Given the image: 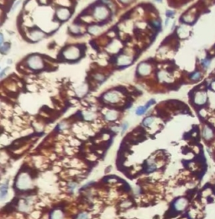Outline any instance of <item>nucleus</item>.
Listing matches in <instances>:
<instances>
[{"label": "nucleus", "instance_id": "f257e3e1", "mask_svg": "<svg viewBox=\"0 0 215 219\" xmlns=\"http://www.w3.org/2000/svg\"><path fill=\"white\" fill-rule=\"evenodd\" d=\"M31 179L29 175L25 173H23L19 175L16 181V186L19 190H28L31 187Z\"/></svg>", "mask_w": 215, "mask_h": 219}, {"label": "nucleus", "instance_id": "4468645a", "mask_svg": "<svg viewBox=\"0 0 215 219\" xmlns=\"http://www.w3.org/2000/svg\"><path fill=\"white\" fill-rule=\"evenodd\" d=\"M45 36V34L42 31H33L30 34V38H31L32 40H34L35 41H39V40H40V39H42V38Z\"/></svg>", "mask_w": 215, "mask_h": 219}, {"label": "nucleus", "instance_id": "6e6552de", "mask_svg": "<svg viewBox=\"0 0 215 219\" xmlns=\"http://www.w3.org/2000/svg\"><path fill=\"white\" fill-rule=\"evenodd\" d=\"M207 101V94L204 91L197 92L194 96V103L197 106H202Z\"/></svg>", "mask_w": 215, "mask_h": 219}, {"label": "nucleus", "instance_id": "9d476101", "mask_svg": "<svg viewBox=\"0 0 215 219\" xmlns=\"http://www.w3.org/2000/svg\"><path fill=\"white\" fill-rule=\"evenodd\" d=\"M131 63H132V59L125 54H122L117 58V64L121 67L129 66V64H131Z\"/></svg>", "mask_w": 215, "mask_h": 219}, {"label": "nucleus", "instance_id": "c756f323", "mask_svg": "<svg viewBox=\"0 0 215 219\" xmlns=\"http://www.w3.org/2000/svg\"><path fill=\"white\" fill-rule=\"evenodd\" d=\"M67 126H66V124L65 123V122H62V123H60L59 125H58V128L60 129V130H63L65 128H66Z\"/></svg>", "mask_w": 215, "mask_h": 219}, {"label": "nucleus", "instance_id": "f3484780", "mask_svg": "<svg viewBox=\"0 0 215 219\" xmlns=\"http://www.w3.org/2000/svg\"><path fill=\"white\" fill-rule=\"evenodd\" d=\"M154 121H155V118L152 117V116L146 117V119H144V121H143L142 125L145 126H151L154 122Z\"/></svg>", "mask_w": 215, "mask_h": 219}, {"label": "nucleus", "instance_id": "c85d7f7f", "mask_svg": "<svg viewBox=\"0 0 215 219\" xmlns=\"http://www.w3.org/2000/svg\"><path fill=\"white\" fill-rule=\"evenodd\" d=\"M155 103H156V100H153V99H152V100H149V101H148V102L146 103V108L147 109V110H148V109H149L150 107L153 104H155Z\"/></svg>", "mask_w": 215, "mask_h": 219}, {"label": "nucleus", "instance_id": "39448f33", "mask_svg": "<svg viewBox=\"0 0 215 219\" xmlns=\"http://www.w3.org/2000/svg\"><path fill=\"white\" fill-rule=\"evenodd\" d=\"M188 201L186 198H179L176 200V201L173 204V208L175 209L176 212H182L187 207Z\"/></svg>", "mask_w": 215, "mask_h": 219}, {"label": "nucleus", "instance_id": "bb28decb", "mask_svg": "<svg viewBox=\"0 0 215 219\" xmlns=\"http://www.w3.org/2000/svg\"><path fill=\"white\" fill-rule=\"evenodd\" d=\"M76 183H74V182H71V183H70L69 185H68V189H69L71 191H73L76 188Z\"/></svg>", "mask_w": 215, "mask_h": 219}, {"label": "nucleus", "instance_id": "0eeeda50", "mask_svg": "<svg viewBox=\"0 0 215 219\" xmlns=\"http://www.w3.org/2000/svg\"><path fill=\"white\" fill-rule=\"evenodd\" d=\"M103 98L108 103H117L120 100V95L116 92L111 91V92H108L106 94H104Z\"/></svg>", "mask_w": 215, "mask_h": 219}, {"label": "nucleus", "instance_id": "6ab92c4d", "mask_svg": "<svg viewBox=\"0 0 215 219\" xmlns=\"http://www.w3.org/2000/svg\"><path fill=\"white\" fill-rule=\"evenodd\" d=\"M146 111H147V109L146 108V106H139L136 109L135 113H136L137 116H142V115H144L146 113Z\"/></svg>", "mask_w": 215, "mask_h": 219}, {"label": "nucleus", "instance_id": "7c9ffc66", "mask_svg": "<svg viewBox=\"0 0 215 219\" xmlns=\"http://www.w3.org/2000/svg\"><path fill=\"white\" fill-rule=\"evenodd\" d=\"M128 127H129V123L128 122H124L123 125L121 126V128H122V131H124L125 130L128 129Z\"/></svg>", "mask_w": 215, "mask_h": 219}, {"label": "nucleus", "instance_id": "20e7f679", "mask_svg": "<svg viewBox=\"0 0 215 219\" xmlns=\"http://www.w3.org/2000/svg\"><path fill=\"white\" fill-rule=\"evenodd\" d=\"M108 14V10L106 7L104 6H97L95 8L94 12H93V15L96 19H105L107 18Z\"/></svg>", "mask_w": 215, "mask_h": 219}, {"label": "nucleus", "instance_id": "cd10ccee", "mask_svg": "<svg viewBox=\"0 0 215 219\" xmlns=\"http://www.w3.org/2000/svg\"><path fill=\"white\" fill-rule=\"evenodd\" d=\"M153 25H154V27H155V28H156L157 30H160V29H161V22H160L159 20H155V21L153 22Z\"/></svg>", "mask_w": 215, "mask_h": 219}, {"label": "nucleus", "instance_id": "9b49d317", "mask_svg": "<svg viewBox=\"0 0 215 219\" xmlns=\"http://www.w3.org/2000/svg\"><path fill=\"white\" fill-rule=\"evenodd\" d=\"M151 65H149L148 63H140L139 65V67H138V69H137L138 73L141 76L148 75L151 73Z\"/></svg>", "mask_w": 215, "mask_h": 219}, {"label": "nucleus", "instance_id": "a211bd4d", "mask_svg": "<svg viewBox=\"0 0 215 219\" xmlns=\"http://www.w3.org/2000/svg\"><path fill=\"white\" fill-rule=\"evenodd\" d=\"M201 77H202V74H201L200 72H194V73H192L191 74V76H190L191 79L193 80V81H197V80H199V79L201 78Z\"/></svg>", "mask_w": 215, "mask_h": 219}, {"label": "nucleus", "instance_id": "1a4fd4ad", "mask_svg": "<svg viewBox=\"0 0 215 219\" xmlns=\"http://www.w3.org/2000/svg\"><path fill=\"white\" fill-rule=\"evenodd\" d=\"M70 16H71V13H70L69 9H67L66 8H61V9H57V17L60 20L65 21V20L69 19Z\"/></svg>", "mask_w": 215, "mask_h": 219}, {"label": "nucleus", "instance_id": "4be33fe9", "mask_svg": "<svg viewBox=\"0 0 215 219\" xmlns=\"http://www.w3.org/2000/svg\"><path fill=\"white\" fill-rule=\"evenodd\" d=\"M210 63H211V59L210 58H205V59L202 60V65L204 68H208L209 65H210Z\"/></svg>", "mask_w": 215, "mask_h": 219}, {"label": "nucleus", "instance_id": "dca6fc26", "mask_svg": "<svg viewBox=\"0 0 215 219\" xmlns=\"http://www.w3.org/2000/svg\"><path fill=\"white\" fill-rule=\"evenodd\" d=\"M76 94L77 95H79V96H82L83 94H86V92H87V86L86 85H81L79 88H77L76 90Z\"/></svg>", "mask_w": 215, "mask_h": 219}, {"label": "nucleus", "instance_id": "473e14b6", "mask_svg": "<svg viewBox=\"0 0 215 219\" xmlns=\"http://www.w3.org/2000/svg\"><path fill=\"white\" fill-rule=\"evenodd\" d=\"M71 29H72V32H74V33H78V32L80 31H79V28L76 27V26H71Z\"/></svg>", "mask_w": 215, "mask_h": 219}, {"label": "nucleus", "instance_id": "5701e85b", "mask_svg": "<svg viewBox=\"0 0 215 219\" xmlns=\"http://www.w3.org/2000/svg\"><path fill=\"white\" fill-rule=\"evenodd\" d=\"M0 50H1L3 54H5L9 50V45H8V44L7 45H3L2 46H0Z\"/></svg>", "mask_w": 215, "mask_h": 219}, {"label": "nucleus", "instance_id": "72a5a7b5", "mask_svg": "<svg viewBox=\"0 0 215 219\" xmlns=\"http://www.w3.org/2000/svg\"><path fill=\"white\" fill-rule=\"evenodd\" d=\"M4 45V35L1 33L0 34V46H2Z\"/></svg>", "mask_w": 215, "mask_h": 219}, {"label": "nucleus", "instance_id": "f8f14e48", "mask_svg": "<svg viewBox=\"0 0 215 219\" xmlns=\"http://www.w3.org/2000/svg\"><path fill=\"white\" fill-rule=\"evenodd\" d=\"M8 180H6L0 186V197L3 200L8 194Z\"/></svg>", "mask_w": 215, "mask_h": 219}, {"label": "nucleus", "instance_id": "2f4dec72", "mask_svg": "<svg viewBox=\"0 0 215 219\" xmlns=\"http://www.w3.org/2000/svg\"><path fill=\"white\" fill-rule=\"evenodd\" d=\"M165 14H166V17L170 19L171 16H173V15L175 14V12H174V11H167Z\"/></svg>", "mask_w": 215, "mask_h": 219}, {"label": "nucleus", "instance_id": "b1692460", "mask_svg": "<svg viewBox=\"0 0 215 219\" xmlns=\"http://www.w3.org/2000/svg\"><path fill=\"white\" fill-rule=\"evenodd\" d=\"M76 219H88V214L86 213H79V214L76 216Z\"/></svg>", "mask_w": 215, "mask_h": 219}, {"label": "nucleus", "instance_id": "f704fd0d", "mask_svg": "<svg viewBox=\"0 0 215 219\" xmlns=\"http://www.w3.org/2000/svg\"><path fill=\"white\" fill-rule=\"evenodd\" d=\"M168 22H169V18H166V19H165V26L167 25Z\"/></svg>", "mask_w": 215, "mask_h": 219}, {"label": "nucleus", "instance_id": "7ed1b4c3", "mask_svg": "<svg viewBox=\"0 0 215 219\" xmlns=\"http://www.w3.org/2000/svg\"><path fill=\"white\" fill-rule=\"evenodd\" d=\"M27 64H28L29 68H31L32 70H40V69L43 68V67H44L42 58L37 55H34V56H30L27 61Z\"/></svg>", "mask_w": 215, "mask_h": 219}, {"label": "nucleus", "instance_id": "a878e982", "mask_svg": "<svg viewBox=\"0 0 215 219\" xmlns=\"http://www.w3.org/2000/svg\"><path fill=\"white\" fill-rule=\"evenodd\" d=\"M94 78L96 80L99 81L100 83H102V82H103L104 80H105V78L102 75V74H96V75L94 76Z\"/></svg>", "mask_w": 215, "mask_h": 219}, {"label": "nucleus", "instance_id": "f03ea898", "mask_svg": "<svg viewBox=\"0 0 215 219\" xmlns=\"http://www.w3.org/2000/svg\"><path fill=\"white\" fill-rule=\"evenodd\" d=\"M81 55V51L76 46H71L63 51V56L67 60H76Z\"/></svg>", "mask_w": 215, "mask_h": 219}, {"label": "nucleus", "instance_id": "423d86ee", "mask_svg": "<svg viewBox=\"0 0 215 219\" xmlns=\"http://www.w3.org/2000/svg\"><path fill=\"white\" fill-rule=\"evenodd\" d=\"M202 133L203 138L205 140H207V141H210V140H212L213 138H214V128L211 126H203V129H202Z\"/></svg>", "mask_w": 215, "mask_h": 219}, {"label": "nucleus", "instance_id": "aec40b11", "mask_svg": "<svg viewBox=\"0 0 215 219\" xmlns=\"http://www.w3.org/2000/svg\"><path fill=\"white\" fill-rule=\"evenodd\" d=\"M99 31H100V28L97 25H92L88 28V31L91 34H97Z\"/></svg>", "mask_w": 215, "mask_h": 219}, {"label": "nucleus", "instance_id": "ddd939ff", "mask_svg": "<svg viewBox=\"0 0 215 219\" xmlns=\"http://www.w3.org/2000/svg\"><path fill=\"white\" fill-rule=\"evenodd\" d=\"M118 116H119V114L115 111H108L105 114V119L108 121H114L118 118Z\"/></svg>", "mask_w": 215, "mask_h": 219}, {"label": "nucleus", "instance_id": "412c9836", "mask_svg": "<svg viewBox=\"0 0 215 219\" xmlns=\"http://www.w3.org/2000/svg\"><path fill=\"white\" fill-rule=\"evenodd\" d=\"M83 116H84V119L88 120V121H91V120H93L94 118L95 115L93 113L86 112L83 114Z\"/></svg>", "mask_w": 215, "mask_h": 219}, {"label": "nucleus", "instance_id": "393cba45", "mask_svg": "<svg viewBox=\"0 0 215 219\" xmlns=\"http://www.w3.org/2000/svg\"><path fill=\"white\" fill-rule=\"evenodd\" d=\"M159 78L161 79V80H162V81H164V80H167V75H166V73H164V72H161L160 73H159Z\"/></svg>", "mask_w": 215, "mask_h": 219}, {"label": "nucleus", "instance_id": "2eb2a0df", "mask_svg": "<svg viewBox=\"0 0 215 219\" xmlns=\"http://www.w3.org/2000/svg\"><path fill=\"white\" fill-rule=\"evenodd\" d=\"M63 218V214L60 210H55L51 213V219H62Z\"/></svg>", "mask_w": 215, "mask_h": 219}]
</instances>
